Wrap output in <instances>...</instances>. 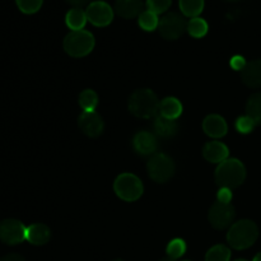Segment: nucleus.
I'll use <instances>...</instances> for the list:
<instances>
[{"mask_svg": "<svg viewBox=\"0 0 261 261\" xmlns=\"http://www.w3.org/2000/svg\"><path fill=\"white\" fill-rule=\"evenodd\" d=\"M66 3H69L70 5H73L74 8H83L86 7L87 4L89 5V2L91 0H65Z\"/></svg>", "mask_w": 261, "mask_h": 261, "instance_id": "obj_34", "label": "nucleus"}, {"mask_svg": "<svg viewBox=\"0 0 261 261\" xmlns=\"http://www.w3.org/2000/svg\"><path fill=\"white\" fill-rule=\"evenodd\" d=\"M78 125L83 134L89 138L99 137L105 129L103 119L96 111L82 112L81 116L78 117Z\"/></svg>", "mask_w": 261, "mask_h": 261, "instance_id": "obj_11", "label": "nucleus"}, {"mask_svg": "<svg viewBox=\"0 0 261 261\" xmlns=\"http://www.w3.org/2000/svg\"><path fill=\"white\" fill-rule=\"evenodd\" d=\"M86 15L96 27H106L114 20V9L106 2H93L87 5Z\"/></svg>", "mask_w": 261, "mask_h": 261, "instance_id": "obj_10", "label": "nucleus"}, {"mask_svg": "<svg viewBox=\"0 0 261 261\" xmlns=\"http://www.w3.org/2000/svg\"><path fill=\"white\" fill-rule=\"evenodd\" d=\"M153 130L157 137L163 138V139H170L173 138L178 132V124L176 120L166 119V117L157 115L153 121Z\"/></svg>", "mask_w": 261, "mask_h": 261, "instance_id": "obj_17", "label": "nucleus"}, {"mask_svg": "<svg viewBox=\"0 0 261 261\" xmlns=\"http://www.w3.org/2000/svg\"><path fill=\"white\" fill-rule=\"evenodd\" d=\"M208 23L205 19L200 17L191 18L188 22V32L189 35L195 38H201L208 33Z\"/></svg>", "mask_w": 261, "mask_h": 261, "instance_id": "obj_24", "label": "nucleus"}, {"mask_svg": "<svg viewBox=\"0 0 261 261\" xmlns=\"http://www.w3.org/2000/svg\"><path fill=\"white\" fill-rule=\"evenodd\" d=\"M229 150L226 144L218 140L208 142L203 147V157L211 163H222L228 160Z\"/></svg>", "mask_w": 261, "mask_h": 261, "instance_id": "obj_14", "label": "nucleus"}, {"mask_svg": "<svg viewBox=\"0 0 261 261\" xmlns=\"http://www.w3.org/2000/svg\"><path fill=\"white\" fill-rule=\"evenodd\" d=\"M114 261H124V260H121V259H117V260H114Z\"/></svg>", "mask_w": 261, "mask_h": 261, "instance_id": "obj_39", "label": "nucleus"}, {"mask_svg": "<svg viewBox=\"0 0 261 261\" xmlns=\"http://www.w3.org/2000/svg\"><path fill=\"white\" fill-rule=\"evenodd\" d=\"M203 130L208 137L211 138H218L224 137L228 132V125H227L226 120L221 116V115L212 114L204 119L203 121Z\"/></svg>", "mask_w": 261, "mask_h": 261, "instance_id": "obj_13", "label": "nucleus"}, {"mask_svg": "<svg viewBox=\"0 0 261 261\" xmlns=\"http://www.w3.org/2000/svg\"><path fill=\"white\" fill-rule=\"evenodd\" d=\"M27 236V227L18 219H4L0 222V241L7 245L22 244Z\"/></svg>", "mask_w": 261, "mask_h": 261, "instance_id": "obj_9", "label": "nucleus"}, {"mask_svg": "<svg viewBox=\"0 0 261 261\" xmlns=\"http://www.w3.org/2000/svg\"><path fill=\"white\" fill-rule=\"evenodd\" d=\"M98 105V96L93 89H84L79 94V106L84 112H93Z\"/></svg>", "mask_w": 261, "mask_h": 261, "instance_id": "obj_23", "label": "nucleus"}, {"mask_svg": "<svg viewBox=\"0 0 261 261\" xmlns=\"http://www.w3.org/2000/svg\"><path fill=\"white\" fill-rule=\"evenodd\" d=\"M234 261H247V260H244V259H237V260H234Z\"/></svg>", "mask_w": 261, "mask_h": 261, "instance_id": "obj_37", "label": "nucleus"}, {"mask_svg": "<svg viewBox=\"0 0 261 261\" xmlns=\"http://www.w3.org/2000/svg\"><path fill=\"white\" fill-rule=\"evenodd\" d=\"M132 143L133 148L139 155H153L157 152V135L150 132H138L133 137Z\"/></svg>", "mask_w": 261, "mask_h": 261, "instance_id": "obj_12", "label": "nucleus"}, {"mask_svg": "<svg viewBox=\"0 0 261 261\" xmlns=\"http://www.w3.org/2000/svg\"><path fill=\"white\" fill-rule=\"evenodd\" d=\"M227 2H239V0H227Z\"/></svg>", "mask_w": 261, "mask_h": 261, "instance_id": "obj_38", "label": "nucleus"}, {"mask_svg": "<svg viewBox=\"0 0 261 261\" xmlns=\"http://www.w3.org/2000/svg\"><path fill=\"white\" fill-rule=\"evenodd\" d=\"M234 126H236L237 132L241 133V134H249V133H251L256 127V124L254 122V120H251L249 116L245 115V116H240L236 120Z\"/></svg>", "mask_w": 261, "mask_h": 261, "instance_id": "obj_30", "label": "nucleus"}, {"mask_svg": "<svg viewBox=\"0 0 261 261\" xmlns=\"http://www.w3.org/2000/svg\"><path fill=\"white\" fill-rule=\"evenodd\" d=\"M160 103L152 89H137L129 98V111L139 119H152L160 112Z\"/></svg>", "mask_w": 261, "mask_h": 261, "instance_id": "obj_1", "label": "nucleus"}, {"mask_svg": "<svg viewBox=\"0 0 261 261\" xmlns=\"http://www.w3.org/2000/svg\"><path fill=\"white\" fill-rule=\"evenodd\" d=\"M241 79L250 88H261V59L246 64L241 70Z\"/></svg>", "mask_w": 261, "mask_h": 261, "instance_id": "obj_16", "label": "nucleus"}, {"mask_svg": "<svg viewBox=\"0 0 261 261\" xmlns=\"http://www.w3.org/2000/svg\"><path fill=\"white\" fill-rule=\"evenodd\" d=\"M168 257L173 260L180 259L181 256H184V254L186 252V242L181 239H175L168 244L167 249H166Z\"/></svg>", "mask_w": 261, "mask_h": 261, "instance_id": "obj_27", "label": "nucleus"}, {"mask_svg": "<svg viewBox=\"0 0 261 261\" xmlns=\"http://www.w3.org/2000/svg\"><path fill=\"white\" fill-rule=\"evenodd\" d=\"M172 4V0H147V10L155 13V14H162L167 12L168 8Z\"/></svg>", "mask_w": 261, "mask_h": 261, "instance_id": "obj_29", "label": "nucleus"}, {"mask_svg": "<svg viewBox=\"0 0 261 261\" xmlns=\"http://www.w3.org/2000/svg\"><path fill=\"white\" fill-rule=\"evenodd\" d=\"M232 200V190L227 188H221L217 195V201L223 204H229Z\"/></svg>", "mask_w": 261, "mask_h": 261, "instance_id": "obj_31", "label": "nucleus"}, {"mask_svg": "<svg viewBox=\"0 0 261 261\" xmlns=\"http://www.w3.org/2000/svg\"><path fill=\"white\" fill-rule=\"evenodd\" d=\"M214 178L219 188H227L232 190L244 184L246 178V168L240 160L228 158L219 163L214 173Z\"/></svg>", "mask_w": 261, "mask_h": 261, "instance_id": "obj_2", "label": "nucleus"}, {"mask_svg": "<svg viewBox=\"0 0 261 261\" xmlns=\"http://www.w3.org/2000/svg\"><path fill=\"white\" fill-rule=\"evenodd\" d=\"M180 9L185 17H199L204 9V0H180Z\"/></svg>", "mask_w": 261, "mask_h": 261, "instance_id": "obj_22", "label": "nucleus"}, {"mask_svg": "<svg viewBox=\"0 0 261 261\" xmlns=\"http://www.w3.org/2000/svg\"><path fill=\"white\" fill-rule=\"evenodd\" d=\"M175 162L170 155L165 153H155L147 163L149 177L158 184H166L175 175Z\"/></svg>", "mask_w": 261, "mask_h": 261, "instance_id": "obj_6", "label": "nucleus"}, {"mask_svg": "<svg viewBox=\"0 0 261 261\" xmlns=\"http://www.w3.org/2000/svg\"><path fill=\"white\" fill-rule=\"evenodd\" d=\"M94 43L93 35L88 31H71L64 38V50L71 58H83L92 53Z\"/></svg>", "mask_w": 261, "mask_h": 261, "instance_id": "obj_4", "label": "nucleus"}, {"mask_svg": "<svg viewBox=\"0 0 261 261\" xmlns=\"http://www.w3.org/2000/svg\"><path fill=\"white\" fill-rule=\"evenodd\" d=\"M252 261H261V252H259V254L254 257V260Z\"/></svg>", "mask_w": 261, "mask_h": 261, "instance_id": "obj_35", "label": "nucleus"}, {"mask_svg": "<svg viewBox=\"0 0 261 261\" xmlns=\"http://www.w3.org/2000/svg\"><path fill=\"white\" fill-rule=\"evenodd\" d=\"M0 261H25L24 257L19 254H8L3 256Z\"/></svg>", "mask_w": 261, "mask_h": 261, "instance_id": "obj_33", "label": "nucleus"}, {"mask_svg": "<svg viewBox=\"0 0 261 261\" xmlns=\"http://www.w3.org/2000/svg\"><path fill=\"white\" fill-rule=\"evenodd\" d=\"M246 60H245L244 56H240V55H236L233 56V58L231 59V68L234 69V70H239L241 71L242 69L246 66Z\"/></svg>", "mask_w": 261, "mask_h": 261, "instance_id": "obj_32", "label": "nucleus"}, {"mask_svg": "<svg viewBox=\"0 0 261 261\" xmlns=\"http://www.w3.org/2000/svg\"><path fill=\"white\" fill-rule=\"evenodd\" d=\"M143 5L144 4L142 0H116L114 10L119 17L125 18V19H133L142 14Z\"/></svg>", "mask_w": 261, "mask_h": 261, "instance_id": "obj_15", "label": "nucleus"}, {"mask_svg": "<svg viewBox=\"0 0 261 261\" xmlns=\"http://www.w3.org/2000/svg\"><path fill=\"white\" fill-rule=\"evenodd\" d=\"M245 110H246V116L254 120L256 126L261 125V92H257V93L250 96Z\"/></svg>", "mask_w": 261, "mask_h": 261, "instance_id": "obj_21", "label": "nucleus"}, {"mask_svg": "<svg viewBox=\"0 0 261 261\" xmlns=\"http://www.w3.org/2000/svg\"><path fill=\"white\" fill-rule=\"evenodd\" d=\"M51 231L46 224L43 223H35L27 227V240L30 244L35 245V246H42V245L47 244L50 241Z\"/></svg>", "mask_w": 261, "mask_h": 261, "instance_id": "obj_18", "label": "nucleus"}, {"mask_svg": "<svg viewBox=\"0 0 261 261\" xmlns=\"http://www.w3.org/2000/svg\"><path fill=\"white\" fill-rule=\"evenodd\" d=\"M259 237V228L256 223L250 219H242L231 226L227 233L229 246L236 250H245L251 247Z\"/></svg>", "mask_w": 261, "mask_h": 261, "instance_id": "obj_3", "label": "nucleus"}, {"mask_svg": "<svg viewBox=\"0 0 261 261\" xmlns=\"http://www.w3.org/2000/svg\"><path fill=\"white\" fill-rule=\"evenodd\" d=\"M231 250L224 245H216L211 247L205 255V261H229Z\"/></svg>", "mask_w": 261, "mask_h": 261, "instance_id": "obj_26", "label": "nucleus"}, {"mask_svg": "<svg viewBox=\"0 0 261 261\" xmlns=\"http://www.w3.org/2000/svg\"><path fill=\"white\" fill-rule=\"evenodd\" d=\"M160 261H176V260H173V259H171V257H165V259H162V260H160Z\"/></svg>", "mask_w": 261, "mask_h": 261, "instance_id": "obj_36", "label": "nucleus"}, {"mask_svg": "<svg viewBox=\"0 0 261 261\" xmlns=\"http://www.w3.org/2000/svg\"><path fill=\"white\" fill-rule=\"evenodd\" d=\"M138 23H139L140 28L147 32H152V31L157 30L158 24H160V18L155 13L150 12V10H143L142 14L138 17Z\"/></svg>", "mask_w": 261, "mask_h": 261, "instance_id": "obj_25", "label": "nucleus"}, {"mask_svg": "<svg viewBox=\"0 0 261 261\" xmlns=\"http://www.w3.org/2000/svg\"><path fill=\"white\" fill-rule=\"evenodd\" d=\"M87 20L88 19H87L86 10H83L82 8H73L66 13L65 23L71 31L83 30Z\"/></svg>", "mask_w": 261, "mask_h": 261, "instance_id": "obj_20", "label": "nucleus"}, {"mask_svg": "<svg viewBox=\"0 0 261 261\" xmlns=\"http://www.w3.org/2000/svg\"><path fill=\"white\" fill-rule=\"evenodd\" d=\"M114 190L121 200L133 203L143 195V182L134 173H121L114 182Z\"/></svg>", "mask_w": 261, "mask_h": 261, "instance_id": "obj_5", "label": "nucleus"}, {"mask_svg": "<svg viewBox=\"0 0 261 261\" xmlns=\"http://www.w3.org/2000/svg\"><path fill=\"white\" fill-rule=\"evenodd\" d=\"M17 7L19 10L24 14H33V13L38 12L40 8L42 7L43 0H15Z\"/></svg>", "mask_w": 261, "mask_h": 261, "instance_id": "obj_28", "label": "nucleus"}, {"mask_svg": "<svg viewBox=\"0 0 261 261\" xmlns=\"http://www.w3.org/2000/svg\"><path fill=\"white\" fill-rule=\"evenodd\" d=\"M236 212L231 204H223V203H214L211 206L208 213L209 222H211L212 227L218 231H223V229L228 228L232 226Z\"/></svg>", "mask_w": 261, "mask_h": 261, "instance_id": "obj_8", "label": "nucleus"}, {"mask_svg": "<svg viewBox=\"0 0 261 261\" xmlns=\"http://www.w3.org/2000/svg\"><path fill=\"white\" fill-rule=\"evenodd\" d=\"M158 31L165 40L175 41L188 31V22L178 13H167L160 19Z\"/></svg>", "mask_w": 261, "mask_h": 261, "instance_id": "obj_7", "label": "nucleus"}, {"mask_svg": "<svg viewBox=\"0 0 261 261\" xmlns=\"http://www.w3.org/2000/svg\"><path fill=\"white\" fill-rule=\"evenodd\" d=\"M182 103L175 97H166L160 103V115L170 120H176L182 114Z\"/></svg>", "mask_w": 261, "mask_h": 261, "instance_id": "obj_19", "label": "nucleus"}]
</instances>
